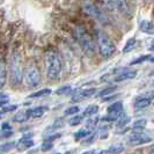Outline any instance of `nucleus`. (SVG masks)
<instances>
[{"mask_svg": "<svg viewBox=\"0 0 154 154\" xmlns=\"http://www.w3.org/2000/svg\"><path fill=\"white\" fill-rule=\"evenodd\" d=\"M74 37L79 43V45L81 46L82 51L85 52L87 56L93 57L95 52H96V46L93 41L92 36L88 34V31L86 30L84 27L78 26L74 28Z\"/></svg>", "mask_w": 154, "mask_h": 154, "instance_id": "f257e3e1", "label": "nucleus"}, {"mask_svg": "<svg viewBox=\"0 0 154 154\" xmlns=\"http://www.w3.org/2000/svg\"><path fill=\"white\" fill-rule=\"evenodd\" d=\"M24 75L22 60L17 54H13L9 59V80L13 86L21 85Z\"/></svg>", "mask_w": 154, "mask_h": 154, "instance_id": "f03ea898", "label": "nucleus"}, {"mask_svg": "<svg viewBox=\"0 0 154 154\" xmlns=\"http://www.w3.org/2000/svg\"><path fill=\"white\" fill-rule=\"evenodd\" d=\"M96 41L99 52L103 58H110L116 52L115 43L103 30H96Z\"/></svg>", "mask_w": 154, "mask_h": 154, "instance_id": "7ed1b4c3", "label": "nucleus"}, {"mask_svg": "<svg viewBox=\"0 0 154 154\" xmlns=\"http://www.w3.org/2000/svg\"><path fill=\"white\" fill-rule=\"evenodd\" d=\"M46 77L50 80H57L62 72V62L59 56L54 51L48 52L45 56Z\"/></svg>", "mask_w": 154, "mask_h": 154, "instance_id": "20e7f679", "label": "nucleus"}, {"mask_svg": "<svg viewBox=\"0 0 154 154\" xmlns=\"http://www.w3.org/2000/svg\"><path fill=\"white\" fill-rule=\"evenodd\" d=\"M84 11L92 16L96 22L101 23L103 26H110L111 24V19L108 16L106 12H103V9H101L96 4H94L92 1H86L84 4Z\"/></svg>", "mask_w": 154, "mask_h": 154, "instance_id": "39448f33", "label": "nucleus"}, {"mask_svg": "<svg viewBox=\"0 0 154 154\" xmlns=\"http://www.w3.org/2000/svg\"><path fill=\"white\" fill-rule=\"evenodd\" d=\"M23 79L26 81V84L28 87H37V86L41 84V80H42V77H41V72H39L38 67L35 65V64H31L29 65L26 71H24V75H23Z\"/></svg>", "mask_w": 154, "mask_h": 154, "instance_id": "423d86ee", "label": "nucleus"}, {"mask_svg": "<svg viewBox=\"0 0 154 154\" xmlns=\"http://www.w3.org/2000/svg\"><path fill=\"white\" fill-rule=\"evenodd\" d=\"M107 5L128 19H131L133 16V12L126 0H107Z\"/></svg>", "mask_w": 154, "mask_h": 154, "instance_id": "0eeeda50", "label": "nucleus"}, {"mask_svg": "<svg viewBox=\"0 0 154 154\" xmlns=\"http://www.w3.org/2000/svg\"><path fill=\"white\" fill-rule=\"evenodd\" d=\"M152 141V137L148 136L145 132H134L131 137L129 138V144L132 146H138V145H144L147 143Z\"/></svg>", "mask_w": 154, "mask_h": 154, "instance_id": "6e6552de", "label": "nucleus"}, {"mask_svg": "<svg viewBox=\"0 0 154 154\" xmlns=\"http://www.w3.org/2000/svg\"><path fill=\"white\" fill-rule=\"evenodd\" d=\"M154 100V92H147L143 95H139V97L134 101V108L136 109H145L148 106H151V103Z\"/></svg>", "mask_w": 154, "mask_h": 154, "instance_id": "1a4fd4ad", "label": "nucleus"}, {"mask_svg": "<svg viewBox=\"0 0 154 154\" xmlns=\"http://www.w3.org/2000/svg\"><path fill=\"white\" fill-rule=\"evenodd\" d=\"M95 93H96V89H95V88H86V89H81V91H79L77 94L73 95L72 101H73V102H82V101L87 100V99H89L91 96H93Z\"/></svg>", "mask_w": 154, "mask_h": 154, "instance_id": "9d476101", "label": "nucleus"}, {"mask_svg": "<svg viewBox=\"0 0 154 154\" xmlns=\"http://www.w3.org/2000/svg\"><path fill=\"white\" fill-rule=\"evenodd\" d=\"M137 77V71L134 69H125L122 73H118L115 77L114 81L115 82H123L126 80H132L133 78Z\"/></svg>", "mask_w": 154, "mask_h": 154, "instance_id": "9b49d317", "label": "nucleus"}, {"mask_svg": "<svg viewBox=\"0 0 154 154\" xmlns=\"http://www.w3.org/2000/svg\"><path fill=\"white\" fill-rule=\"evenodd\" d=\"M139 29L147 35H154V22L149 20H141L139 22Z\"/></svg>", "mask_w": 154, "mask_h": 154, "instance_id": "f8f14e48", "label": "nucleus"}, {"mask_svg": "<svg viewBox=\"0 0 154 154\" xmlns=\"http://www.w3.org/2000/svg\"><path fill=\"white\" fill-rule=\"evenodd\" d=\"M35 145V143H34V140L30 139V137L28 136V137H23L17 144H16V148L19 149V151H23V149H27V148H30Z\"/></svg>", "mask_w": 154, "mask_h": 154, "instance_id": "ddd939ff", "label": "nucleus"}, {"mask_svg": "<svg viewBox=\"0 0 154 154\" xmlns=\"http://www.w3.org/2000/svg\"><path fill=\"white\" fill-rule=\"evenodd\" d=\"M107 112L111 114V115H121L123 112V103L121 101L114 102L107 108Z\"/></svg>", "mask_w": 154, "mask_h": 154, "instance_id": "4468645a", "label": "nucleus"}, {"mask_svg": "<svg viewBox=\"0 0 154 154\" xmlns=\"http://www.w3.org/2000/svg\"><path fill=\"white\" fill-rule=\"evenodd\" d=\"M46 111H48V107H36V108H32V109L27 110L28 116L31 117V118H38V117H42Z\"/></svg>", "mask_w": 154, "mask_h": 154, "instance_id": "2eb2a0df", "label": "nucleus"}, {"mask_svg": "<svg viewBox=\"0 0 154 154\" xmlns=\"http://www.w3.org/2000/svg\"><path fill=\"white\" fill-rule=\"evenodd\" d=\"M7 81V69H6V64L4 59L0 57V88H2L6 85Z\"/></svg>", "mask_w": 154, "mask_h": 154, "instance_id": "dca6fc26", "label": "nucleus"}, {"mask_svg": "<svg viewBox=\"0 0 154 154\" xmlns=\"http://www.w3.org/2000/svg\"><path fill=\"white\" fill-rule=\"evenodd\" d=\"M137 44H138V41L136 38H130L126 41V43H125V45L123 48V54H129V52H131L133 51L136 48H137Z\"/></svg>", "mask_w": 154, "mask_h": 154, "instance_id": "f3484780", "label": "nucleus"}, {"mask_svg": "<svg viewBox=\"0 0 154 154\" xmlns=\"http://www.w3.org/2000/svg\"><path fill=\"white\" fill-rule=\"evenodd\" d=\"M51 93H52V91H51V89H49V88H43V89H39V91H37V92L30 94V95H29V97H30V99L45 97V96H49Z\"/></svg>", "mask_w": 154, "mask_h": 154, "instance_id": "a211bd4d", "label": "nucleus"}, {"mask_svg": "<svg viewBox=\"0 0 154 154\" xmlns=\"http://www.w3.org/2000/svg\"><path fill=\"white\" fill-rule=\"evenodd\" d=\"M116 122H117V126L118 128H126V125L130 123V116L128 115V114H123L122 112Z\"/></svg>", "mask_w": 154, "mask_h": 154, "instance_id": "6ab92c4d", "label": "nucleus"}, {"mask_svg": "<svg viewBox=\"0 0 154 154\" xmlns=\"http://www.w3.org/2000/svg\"><path fill=\"white\" fill-rule=\"evenodd\" d=\"M91 134H92V131L89 129H81V130L75 132L74 138H75V140H82V139L88 138Z\"/></svg>", "mask_w": 154, "mask_h": 154, "instance_id": "aec40b11", "label": "nucleus"}, {"mask_svg": "<svg viewBox=\"0 0 154 154\" xmlns=\"http://www.w3.org/2000/svg\"><path fill=\"white\" fill-rule=\"evenodd\" d=\"M97 111H99V106H96V104H91V106H88V107L84 110V114H82V115L85 116V117H92V116L95 115Z\"/></svg>", "mask_w": 154, "mask_h": 154, "instance_id": "412c9836", "label": "nucleus"}, {"mask_svg": "<svg viewBox=\"0 0 154 154\" xmlns=\"http://www.w3.org/2000/svg\"><path fill=\"white\" fill-rule=\"evenodd\" d=\"M124 145L122 144H114L108 148V154H119L124 151Z\"/></svg>", "mask_w": 154, "mask_h": 154, "instance_id": "4be33fe9", "label": "nucleus"}, {"mask_svg": "<svg viewBox=\"0 0 154 154\" xmlns=\"http://www.w3.org/2000/svg\"><path fill=\"white\" fill-rule=\"evenodd\" d=\"M28 118H29L28 112H27V111H21V112H17V114L13 117V121L16 122V123H23V122H26Z\"/></svg>", "mask_w": 154, "mask_h": 154, "instance_id": "5701e85b", "label": "nucleus"}, {"mask_svg": "<svg viewBox=\"0 0 154 154\" xmlns=\"http://www.w3.org/2000/svg\"><path fill=\"white\" fill-rule=\"evenodd\" d=\"M73 92V87L69 85L63 86V87H59L57 91H56V94L57 95H69Z\"/></svg>", "mask_w": 154, "mask_h": 154, "instance_id": "b1692460", "label": "nucleus"}, {"mask_svg": "<svg viewBox=\"0 0 154 154\" xmlns=\"http://www.w3.org/2000/svg\"><path fill=\"white\" fill-rule=\"evenodd\" d=\"M116 89H117V87H115V86L106 87L104 89H102V91L97 94V96H100V97H107V96H109V95H111L112 93L115 92Z\"/></svg>", "mask_w": 154, "mask_h": 154, "instance_id": "393cba45", "label": "nucleus"}, {"mask_svg": "<svg viewBox=\"0 0 154 154\" xmlns=\"http://www.w3.org/2000/svg\"><path fill=\"white\" fill-rule=\"evenodd\" d=\"M84 119H85V116L84 115H77V114H75V115L69 119V124L71 125V126H77V125H79Z\"/></svg>", "mask_w": 154, "mask_h": 154, "instance_id": "a878e982", "label": "nucleus"}, {"mask_svg": "<svg viewBox=\"0 0 154 154\" xmlns=\"http://www.w3.org/2000/svg\"><path fill=\"white\" fill-rule=\"evenodd\" d=\"M14 147H16V144L14 141H9V143H4L0 145V152L4 153V152H8L11 149H13Z\"/></svg>", "mask_w": 154, "mask_h": 154, "instance_id": "bb28decb", "label": "nucleus"}, {"mask_svg": "<svg viewBox=\"0 0 154 154\" xmlns=\"http://www.w3.org/2000/svg\"><path fill=\"white\" fill-rule=\"evenodd\" d=\"M146 124H147V121L144 119V118L137 119V121L133 123V129H136V130H143V129L146 126Z\"/></svg>", "mask_w": 154, "mask_h": 154, "instance_id": "cd10ccee", "label": "nucleus"}, {"mask_svg": "<svg viewBox=\"0 0 154 154\" xmlns=\"http://www.w3.org/2000/svg\"><path fill=\"white\" fill-rule=\"evenodd\" d=\"M80 111V108L79 107H77V106H71V107H69V108L65 110V115L66 116H69V115H75V114H78Z\"/></svg>", "mask_w": 154, "mask_h": 154, "instance_id": "c85d7f7f", "label": "nucleus"}, {"mask_svg": "<svg viewBox=\"0 0 154 154\" xmlns=\"http://www.w3.org/2000/svg\"><path fill=\"white\" fill-rule=\"evenodd\" d=\"M149 57H151V54H144V56H140L139 58L137 59H134L133 62H131V65H138V64H141V63L146 62L149 59Z\"/></svg>", "mask_w": 154, "mask_h": 154, "instance_id": "c756f323", "label": "nucleus"}, {"mask_svg": "<svg viewBox=\"0 0 154 154\" xmlns=\"http://www.w3.org/2000/svg\"><path fill=\"white\" fill-rule=\"evenodd\" d=\"M52 147H54V141H49V140H45V141L42 144L41 148H42L43 151H49V149H51Z\"/></svg>", "mask_w": 154, "mask_h": 154, "instance_id": "7c9ffc66", "label": "nucleus"}, {"mask_svg": "<svg viewBox=\"0 0 154 154\" xmlns=\"http://www.w3.org/2000/svg\"><path fill=\"white\" fill-rule=\"evenodd\" d=\"M8 101H9V99H8L7 95H6V94H1V93H0V107L6 106V104L8 103Z\"/></svg>", "mask_w": 154, "mask_h": 154, "instance_id": "2f4dec72", "label": "nucleus"}, {"mask_svg": "<svg viewBox=\"0 0 154 154\" xmlns=\"http://www.w3.org/2000/svg\"><path fill=\"white\" fill-rule=\"evenodd\" d=\"M17 109V106L16 104H12V106H4V108H2V112H11V111H14Z\"/></svg>", "mask_w": 154, "mask_h": 154, "instance_id": "473e14b6", "label": "nucleus"}, {"mask_svg": "<svg viewBox=\"0 0 154 154\" xmlns=\"http://www.w3.org/2000/svg\"><path fill=\"white\" fill-rule=\"evenodd\" d=\"M1 130L2 131H6V130H12V128H11V125L8 123H4L1 125Z\"/></svg>", "mask_w": 154, "mask_h": 154, "instance_id": "72a5a7b5", "label": "nucleus"}, {"mask_svg": "<svg viewBox=\"0 0 154 154\" xmlns=\"http://www.w3.org/2000/svg\"><path fill=\"white\" fill-rule=\"evenodd\" d=\"M95 153H96L95 149H91V151H86V152H84L82 154H95Z\"/></svg>", "mask_w": 154, "mask_h": 154, "instance_id": "f704fd0d", "label": "nucleus"}, {"mask_svg": "<svg viewBox=\"0 0 154 154\" xmlns=\"http://www.w3.org/2000/svg\"><path fill=\"white\" fill-rule=\"evenodd\" d=\"M95 154H108V149H102V151H100V152H97V153Z\"/></svg>", "mask_w": 154, "mask_h": 154, "instance_id": "c9c22d12", "label": "nucleus"}, {"mask_svg": "<svg viewBox=\"0 0 154 154\" xmlns=\"http://www.w3.org/2000/svg\"><path fill=\"white\" fill-rule=\"evenodd\" d=\"M148 62L154 63V56H151V57H149V59H148Z\"/></svg>", "mask_w": 154, "mask_h": 154, "instance_id": "e433bc0d", "label": "nucleus"}, {"mask_svg": "<svg viewBox=\"0 0 154 154\" xmlns=\"http://www.w3.org/2000/svg\"><path fill=\"white\" fill-rule=\"evenodd\" d=\"M149 50H151V51H154V43L151 46H149Z\"/></svg>", "mask_w": 154, "mask_h": 154, "instance_id": "4c0bfd02", "label": "nucleus"}, {"mask_svg": "<svg viewBox=\"0 0 154 154\" xmlns=\"http://www.w3.org/2000/svg\"><path fill=\"white\" fill-rule=\"evenodd\" d=\"M64 154H74V152L73 151H69V152H65Z\"/></svg>", "mask_w": 154, "mask_h": 154, "instance_id": "58836bf2", "label": "nucleus"}, {"mask_svg": "<svg viewBox=\"0 0 154 154\" xmlns=\"http://www.w3.org/2000/svg\"><path fill=\"white\" fill-rule=\"evenodd\" d=\"M149 154H154V147L151 149V152H149Z\"/></svg>", "mask_w": 154, "mask_h": 154, "instance_id": "ea45409f", "label": "nucleus"}, {"mask_svg": "<svg viewBox=\"0 0 154 154\" xmlns=\"http://www.w3.org/2000/svg\"><path fill=\"white\" fill-rule=\"evenodd\" d=\"M54 154H62V153H54Z\"/></svg>", "mask_w": 154, "mask_h": 154, "instance_id": "a19ab883", "label": "nucleus"}]
</instances>
